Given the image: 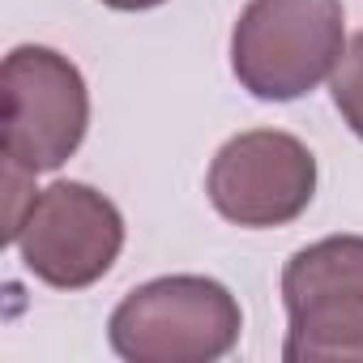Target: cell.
I'll list each match as a JSON object with an SVG mask.
<instances>
[{"label":"cell","mask_w":363,"mask_h":363,"mask_svg":"<svg viewBox=\"0 0 363 363\" xmlns=\"http://www.w3.org/2000/svg\"><path fill=\"white\" fill-rule=\"evenodd\" d=\"M244 329L235 295L201 274H171L128 291L107 337L120 359L133 363H210L223 359Z\"/></svg>","instance_id":"cell-2"},{"label":"cell","mask_w":363,"mask_h":363,"mask_svg":"<svg viewBox=\"0 0 363 363\" xmlns=\"http://www.w3.org/2000/svg\"><path fill=\"white\" fill-rule=\"evenodd\" d=\"M286 363H363V235H329L282 269Z\"/></svg>","instance_id":"cell-3"},{"label":"cell","mask_w":363,"mask_h":363,"mask_svg":"<svg viewBox=\"0 0 363 363\" xmlns=\"http://www.w3.org/2000/svg\"><path fill=\"white\" fill-rule=\"evenodd\" d=\"M0 99H5L0 120L5 158L43 175L77 154L90 124V94L82 69L69 56L39 43L13 48L0 69Z\"/></svg>","instance_id":"cell-4"},{"label":"cell","mask_w":363,"mask_h":363,"mask_svg":"<svg viewBox=\"0 0 363 363\" xmlns=\"http://www.w3.org/2000/svg\"><path fill=\"white\" fill-rule=\"evenodd\" d=\"M13 248L39 282L56 291H82L116 265L124 248V218L99 189L56 179L26 210Z\"/></svg>","instance_id":"cell-5"},{"label":"cell","mask_w":363,"mask_h":363,"mask_svg":"<svg viewBox=\"0 0 363 363\" xmlns=\"http://www.w3.org/2000/svg\"><path fill=\"white\" fill-rule=\"evenodd\" d=\"M35 171H26L22 162H13V158H5V240L13 244L18 240V231H22V218H26V210L35 206Z\"/></svg>","instance_id":"cell-8"},{"label":"cell","mask_w":363,"mask_h":363,"mask_svg":"<svg viewBox=\"0 0 363 363\" xmlns=\"http://www.w3.org/2000/svg\"><path fill=\"white\" fill-rule=\"evenodd\" d=\"M206 193L214 210L235 227H286L312 206L316 158L291 133L252 128L214 154Z\"/></svg>","instance_id":"cell-6"},{"label":"cell","mask_w":363,"mask_h":363,"mask_svg":"<svg viewBox=\"0 0 363 363\" xmlns=\"http://www.w3.org/2000/svg\"><path fill=\"white\" fill-rule=\"evenodd\" d=\"M346 52L342 0H248L231 30V69L252 99L291 103L333 77Z\"/></svg>","instance_id":"cell-1"},{"label":"cell","mask_w":363,"mask_h":363,"mask_svg":"<svg viewBox=\"0 0 363 363\" xmlns=\"http://www.w3.org/2000/svg\"><path fill=\"white\" fill-rule=\"evenodd\" d=\"M107 9H120V13H141V9H158L167 0H103Z\"/></svg>","instance_id":"cell-9"},{"label":"cell","mask_w":363,"mask_h":363,"mask_svg":"<svg viewBox=\"0 0 363 363\" xmlns=\"http://www.w3.org/2000/svg\"><path fill=\"white\" fill-rule=\"evenodd\" d=\"M329 86H333V107L342 111V120L350 124V133L363 137V30L346 43V52H342Z\"/></svg>","instance_id":"cell-7"}]
</instances>
